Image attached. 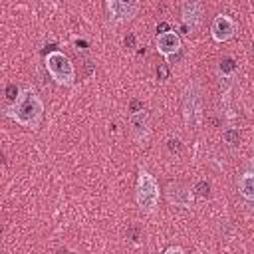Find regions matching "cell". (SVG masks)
<instances>
[{
	"label": "cell",
	"mask_w": 254,
	"mask_h": 254,
	"mask_svg": "<svg viewBox=\"0 0 254 254\" xmlns=\"http://www.w3.org/2000/svg\"><path fill=\"white\" fill-rule=\"evenodd\" d=\"M183 117L189 127H196L202 119V89L196 81H190L183 91Z\"/></svg>",
	"instance_id": "obj_4"
},
{
	"label": "cell",
	"mask_w": 254,
	"mask_h": 254,
	"mask_svg": "<svg viewBox=\"0 0 254 254\" xmlns=\"http://www.w3.org/2000/svg\"><path fill=\"white\" fill-rule=\"evenodd\" d=\"M236 30H238V24L230 18V16H226V14H218L214 20H212V24H210V34H212V40L214 42H228L234 34H236Z\"/></svg>",
	"instance_id": "obj_8"
},
{
	"label": "cell",
	"mask_w": 254,
	"mask_h": 254,
	"mask_svg": "<svg viewBox=\"0 0 254 254\" xmlns=\"http://www.w3.org/2000/svg\"><path fill=\"white\" fill-rule=\"evenodd\" d=\"M107 10L115 22H129L139 10V0H107Z\"/></svg>",
	"instance_id": "obj_7"
},
{
	"label": "cell",
	"mask_w": 254,
	"mask_h": 254,
	"mask_svg": "<svg viewBox=\"0 0 254 254\" xmlns=\"http://www.w3.org/2000/svg\"><path fill=\"white\" fill-rule=\"evenodd\" d=\"M167 147H169V151L171 153H181V149H183V145H181V141L177 139V137H171V139H167Z\"/></svg>",
	"instance_id": "obj_15"
},
{
	"label": "cell",
	"mask_w": 254,
	"mask_h": 254,
	"mask_svg": "<svg viewBox=\"0 0 254 254\" xmlns=\"http://www.w3.org/2000/svg\"><path fill=\"white\" fill-rule=\"evenodd\" d=\"M236 62H234V58H222L220 62H218V73L222 75V77H234V73H236Z\"/></svg>",
	"instance_id": "obj_12"
},
{
	"label": "cell",
	"mask_w": 254,
	"mask_h": 254,
	"mask_svg": "<svg viewBox=\"0 0 254 254\" xmlns=\"http://www.w3.org/2000/svg\"><path fill=\"white\" fill-rule=\"evenodd\" d=\"M167 75H169V67H167L165 64H161V65L157 67V77H159V79H167Z\"/></svg>",
	"instance_id": "obj_18"
},
{
	"label": "cell",
	"mask_w": 254,
	"mask_h": 254,
	"mask_svg": "<svg viewBox=\"0 0 254 254\" xmlns=\"http://www.w3.org/2000/svg\"><path fill=\"white\" fill-rule=\"evenodd\" d=\"M0 232H2V222H0Z\"/></svg>",
	"instance_id": "obj_23"
},
{
	"label": "cell",
	"mask_w": 254,
	"mask_h": 254,
	"mask_svg": "<svg viewBox=\"0 0 254 254\" xmlns=\"http://www.w3.org/2000/svg\"><path fill=\"white\" fill-rule=\"evenodd\" d=\"M135 200L143 212H153L159 204V183L147 169H139L137 177V189H135Z\"/></svg>",
	"instance_id": "obj_2"
},
{
	"label": "cell",
	"mask_w": 254,
	"mask_h": 254,
	"mask_svg": "<svg viewBox=\"0 0 254 254\" xmlns=\"http://www.w3.org/2000/svg\"><path fill=\"white\" fill-rule=\"evenodd\" d=\"M129 123H131V133H133L135 141H137L139 145H147L149 135H151L149 113H147L145 109H141V111H137V113H131Z\"/></svg>",
	"instance_id": "obj_9"
},
{
	"label": "cell",
	"mask_w": 254,
	"mask_h": 254,
	"mask_svg": "<svg viewBox=\"0 0 254 254\" xmlns=\"http://www.w3.org/2000/svg\"><path fill=\"white\" fill-rule=\"evenodd\" d=\"M204 16V8L200 4V0H185L181 6V20L187 32H192L200 26Z\"/></svg>",
	"instance_id": "obj_5"
},
{
	"label": "cell",
	"mask_w": 254,
	"mask_h": 254,
	"mask_svg": "<svg viewBox=\"0 0 254 254\" xmlns=\"http://www.w3.org/2000/svg\"><path fill=\"white\" fill-rule=\"evenodd\" d=\"M190 190L196 192L198 196H208V192H210V185H208L206 181H196L194 187H192Z\"/></svg>",
	"instance_id": "obj_14"
},
{
	"label": "cell",
	"mask_w": 254,
	"mask_h": 254,
	"mask_svg": "<svg viewBox=\"0 0 254 254\" xmlns=\"http://www.w3.org/2000/svg\"><path fill=\"white\" fill-rule=\"evenodd\" d=\"M165 190H167V200H169L173 206H181V208H190V206H192L194 192H192L187 185H183V183H179V181H173V183L167 185Z\"/></svg>",
	"instance_id": "obj_6"
},
{
	"label": "cell",
	"mask_w": 254,
	"mask_h": 254,
	"mask_svg": "<svg viewBox=\"0 0 254 254\" xmlns=\"http://www.w3.org/2000/svg\"><path fill=\"white\" fill-rule=\"evenodd\" d=\"M46 69L52 75V79L60 85L69 87L75 81V69L73 64L69 62V58L62 52H50L46 56Z\"/></svg>",
	"instance_id": "obj_3"
},
{
	"label": "cell",
	"mask_w": 254,
	"mask_h": 254,
	"mask_svg": "<svg viewBox=\"0 0 254 254\" xmlns=\"http://www.w3.org/2000/svg\"><path fill=\"white\" fill-rule=\"evenodd\" d=\"M157 50L163 56H171V54L181 52V38H179V34L173 32V30L159 34L157 36Z\"/></svg>",
	"instance_id": "obj_10"
},
{
	"label": "cell",
	"mask_w": 254,
	"mask_h": 254,
	"mask_svg": "<svg viewBox=\"0 0 254 254\" xmlns=\"http://www.w3.org/2000/svg\"><path fill=\"white\" fill-rule=\"evenodd\" d=\"M2 163H4V155L0 153V165H2Z\"/></svg>",
	"instance_id": "obj_22"
},
{
	"label": "cell",
	"mask_w": 254,
	"mask_h": 254,
	"mask_svg": "<svg viewBox=\"0 0 254 254\" xmlns=\"http://www.w3.org/2000/svg\"><path fill=\"white\" fill-rule=\"evenodd\" d=\"M141 109H145V107H143V101H139V99H131V101H129V111H131V113H137V111H141Z\"/></svg>",
	"instance_id": "obj_17"
},
{
	"label": "cell",
	"mask_w": 254,
	"mask_h": 254,
	"mask_svg": "<svg viewBox=\"0 0 254 254\" xmlns=\"http://www.w3.org/2000/svg\"><path fill=\"white\" fill-rule=\"evenodd\" d=\"M165 252H167V254H171V252H183V248H181V246H169Z\"/></svg>",
	"instance_id": "obj_21"
},
{
	"label": "cell",
	"mask_w": 254,
	"mask_h": 254,
	"mask_svg": "<svg viewBox=\"0 0 254 254\" xmlns=\"http://www.w3.org/2000/svg\"><path fill=\"white\" fill-rule=\"evenodd\" d=\"M6 115L10 119H14L18 125L22 127H30V129H36L44 117V103L40 99V95L34 91V89H24L12 107L6 109Z\"/></svg>",
	"instance_id": "obj_1"
},
{
	"label": "cell",
	"mask_w": 254,
	"mask_h": 254,
	"mask_svg": "<svg viewBox=\"0 0 254 254\" xmlns=\"http://www.w3.org/2000/svg\"><path fill=\"white\" fill-rule=\"evenodd\" d=\"M18 95H20V91H18V87H16V85H8V87H6V97H8L12 103L16 101V97H18Z\"/></svg>",
	"instance_id": "obj_16"
},
{
	"label": "cell",
	"mask_w": 254,
	"mask_h": 254,
	"mask_svg": "<svg viewBox=\"0 0 254 254\" xmlns=\"http://www.w3.org/2000/svg\"><path fill=\"white\" fill-rule=\"evenodd\" d=\"M169 30H171V28H169L167 22H161V24L157 26V32H161V34H163V32H169Z\"/></svg>",
	"instance_id": "obj_20"
},
{
	"label": "cell",
	"mask_w": 254,
	"mask_h": 254,
	"mask_svg": "<svg viewBox=\"0 0 254 254\" xmlns=\"http://www.w3.org/2000/svg\"><path fill=\"white\" fill-rule=\"evenodd\" d=\"M222 139H224V143H226L228 147L236 149V147L240 145V131L234 129V127H228V129L222 131Z\"/></svg>",
	"instance_id": "obj_13"
},
{
	"label": "cell",
	"mask_w": 254,
	"mask_h": 254,
	"mask_svg": "<svg viewBox=\"0 0 254 254\" xmlns=\"http://www.w3.org/2000/svg\"><path fill=\"white\" fill-rule=\"evenodd\" d=\"M238 190H240V194L248 202L254 200V175H252V171H246V173L240 175V179H238Z\"/></svg>",
	"instance_id": "obj_11"
},
{
	"label": "cell",
	"mask_w": 254,
	"mask_h": 254,
	"mask_svg": "<svg viewBox=\"0 0 254 254\" xmlns=\"http://www.w3.org/2000/svg\"><path fill=\"white\" fill-rule=\"evenodd\" d=\"M125 46L127 48H135V36L133 34H127L125 36Z\"/></svg>",
	"instance_id": "obj_19"
}]
</instances>
